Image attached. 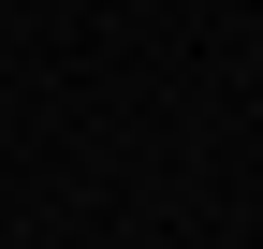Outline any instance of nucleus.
I'll list each match as a JSON object with an SVG mask.
<instances>
[]
</instances>
